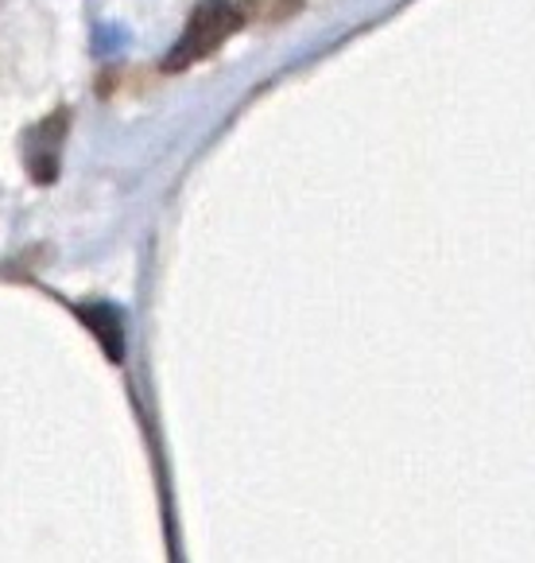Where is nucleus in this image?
I'll list each match as a JSON object with an SVG mask.
<instances>
[{"instance_id": "obj_1", "label": "nucleus", "mask_w": 535, "mask_h": 563, "mask_svg": "<svg viewBox=\"0 0 535 563\" xmlns=\"http://www.w3.org/2000/svg\"><path fill=\"white\" fill-rule=\"evenodd\" d=\"M253 16V0H198L190 12L187 27H182L179 43L171 47V55L164 58L167 70H187L194 63H202L207 55H214L230 35H237Z\"/></svg>"}]
</instances>
